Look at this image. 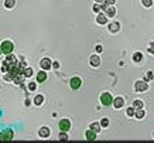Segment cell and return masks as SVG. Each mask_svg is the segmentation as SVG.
<instances>
[{"label": "cell", "instance_id": "6da1fadb", "mask_svg": "<svg viewBox=\"0 0 154 143\" xmlns=\"http://www.w3.org/2000/svg\"><path fill=\"white\" fill-rule=\"evenodd\" d=\"M0 50H1V53H3V54L9 55V54L13 53V50H14V45H13V43H11V41L6 40V41H3V43H1V45H0Z\"/></svg>", "mask_w": 154, "mask_h": 143}, {"label": "cell", "instance_id": "7a4b0ae2", "mask_svg": "<svg viewBox=\"0 0 154 143\" xmlns=\"http://www.w3.org/2000/svg\"><path fill=\"white\" fill-rule=\"evenodd\" d=\"M13 136H14L13 129H4V130H1V133H0V140L9 142V140L13 139Z\"/></svg>", "mask_w": 154, "mask_h": 143}, {"label": "cell", "instance_id": "3957f363", "mask_svg": "<svg viewBox=\"0 0 154 143\" xmlns=\"http://www.w3.org/2000/svg\"><path fill=\"white\" fill-rule=\"evenodd\" d=\"M101 102L105 106H109L110 104H113V98H112V95L109 92H105V94L101 95Z\"/></svg>", "mask_w": 154, "mask_h": 143}, {"label": "cell", "instance_id": "277c9868", "mask_svg": "<svg viewBox=\"0 0 154 143\" xmlns=\"http://www.w3.org/2000/svg\"><path fill=\"white\" fill-rule=\"evenodd\" d=\"M134 89L137 92H144L149 89V84H146V81H137L134 84Z\"/></svg>", "mask_w": 154, "mask_h": 143}, {"label": "cell", "instance_id": "5b68a950", "mask_svg": "<svg viewBox=\"0 0 154 143\" xmlns=\"http://www.w3.org/2000/svg\"><path fill=\"white\" fill-rule=\"evenodd\" d=\"M59 129H61V132H68L71 129V122L68 119H61L59 121Z\"/></svg>", "mask_w": 154, "mask_h": 143}, {"label": "cell", "instance_id": "8992f818", "mask_svg": "<svg viewBox=\"0 0 154 143\" xmlns=\"http://www.w3.org/2000/svg\"><path fill=\"white\" fill-rule=\"evenodd\" d=\"M81 84H82V81H81V78H78V77H74V78L69 81V85H71L72 89H78V88H81Z\"/></svg>", "mask_w": 154, "mask_h": 143}, {"label": "cell", "instance_id": "52a82bcc", "mask_svg": "<svg viewBox=\"0 0 154 143\" xmlns=\"http://www.w3.org/2000/svg\"><path fill=\"white\" fill-rule=\"evenodd\" d=\"M51 135V130H50V127H47V126H43V127H40V130H38V136L40 138H48Z\"/></svg>", "mask_w": 154, "mask_h": 143}, {"label": "cell", "instance_id": "ba28073f", "mask_svg": "<svg viewBox=\"0 0 154 143\" xmlns=\"http://www.w3.org/2000/svg\"><path fill=\"white\" fill-rule=\"evenodd\" d=\"M4 62L7 64V67L10 68V67H13V65H16V57L14 55H11V54H9L7 57H6V60H4Z\"/></svg>", "mask_w": 154, "mask_h": 143}, {"label": "cell", "instance_id": "9c48e42d", "mask_svg": "<svg viewBox=\"0 0 154 143\" xmlns=\"http://www.w3.org/2000/svg\"><path fill=\"white\" fill-rule=\"evenodd\" d=\"M40 65H41V68L43 70H50L51 68V60L50 58H43L41 61H40Z\"/></svg>", "mask_w": 154, "mask_h": 143}, {"label": "cell", "instance_id": "30bf717a", "mask_svg": "<svg viewBox=\"0 0 154 143\" xmlns=\"http://www.w3.org/2000/svg\"><path fill=\"white\" fill-rule=\"evenodd\" d=\"M89 61H91V65H92V67H99V65H101V58H99L98 55H92Z\"/></svg>", "mask_w": 154, "mask_h": 143}, {"label": "cell", "instance_id": "8fae6325", "mask_svg": "<svg viewBox=\"0 0 154 143\" xmlns=\"http://www.w3.org/2000/svg\"><path fill=\"white\" fill-rule=\"evenodd\" d=\"M119 30H120L119 23H110V24H109V31H110V33H118Z\"/></svg>", "mask_w": 154, "mask_h": 143}, {"label": "cell", "instance_id": "7c38bea8", "mask_svg": "<svg viewBox=\"0 0 154 143\" xmlns=\"http://www.w3.org/2000/svg\"><path fill=\"white\" fill-rule=\"evenodd\" d=\"M105 14H106L107 17H113V16L116 14V9H115L113 6H109V7L105 10Z\"/></svg>", "mask_w": 154, "mask_h": 143}, {"label": "cell", "instance_id": "4fadbf2b", "mask_svg": "<svg viewBox=\"0 0 154 143\" xmlns=\"http://www.w3.org/2000/svg\"><path fill=\"white\" fill-rule=\"evenodd\" d=\"M96 21H98V24H106V21H107V16H106V14H103V13H99V14H98V17H96Z\"/></svg>", "mask_w": 154, "mask_h": 143}, {"label": "cell", "instance_id": "5bb4252c", "mask_svg": "<svg viewBox=\"0 0 154 143\" xmlns=\"http://www.w3.org/2000/svg\"><path fill=\"white\" fill-rule=\"evenodd\" d=\"M85 138L88 139V140H95V139H96V132H95V130H92V129H91V130H88V132L85 133Z\"/></svg>", "mask_w": 154, "mask_h": 143}, {"label": "cell", "instance_id": "9a60e30c", "mask_svg": "<svg viewBox=\"0 0 154 143\" xmlns=\"http://www.w3.org/2000/svg\"><path fill=\"white\" fill-rule=\"evenodd\" d=\"M45 79H47V72H45V70L37 74V81H38V82H44Z\"/></svg>", "mask_w": 154, "mask_h": 143}, {"label": "cell", "instance_id": "2e32d148", "mask_svg": "<svg viewBox=\"0 0 154 143\" xmlns=\"http://www.w3.org/2000/svg\"><path fill=\"white\" fill-rule=\"evenodd\" d=\"M113 105L116 109H120V108L124 105V101H123V98H116L115 101H113Z\"/></svg>", "mask_w": 154, "mask_h": 143}, {"label": "cell", "instance_id": "e0dca14e", "mask_svg": "<svg viewBox=\"0 0 154 143\" xmlns=\"http://www.w3.org/2000/svg\"><path fill=\"white\" fill-rule=\"evenodd\" d=\"M43 102H44V96H43V95H35V98H34L35 106H40Z\"/></svg>", "mask_w": 154, "mask_h": 143}, {"label": "cell", "instance_id": "ac0fdd59", "mask_svg": "<svg viewBox=\"0 0 154 143\" xmlns=\"http://www.w3.org/2000/svg\"><path fill=\"white\" fill-rule=\"evenodd\" d=\"M14 4H16V0H6L4 1V7L6 9H13Z\"/></svg>", "mask_w": 154, "mask_h": 143}, {"label": "cell", "instance_id": "d6986e66", "mask_svg": "<svg viewBox=\"0 0 154 143\" xmlns=\"http://www.w3.org/2000/svg\"><path fill=\"white\" fill-rule=\"evenodd\" d=\"M134 116H136L137 119H143V118H144V110H143V108L137 109L136 113H134Z\"/></svg>", "mask_w": 154, "mask_h": 143}, {"label": "cell", "instance_id": "ffe728a7", "mask_svg": "<svg viewBox=\"0 0 154 143\" xmlns=\"http://www.w3.org/2000/svg\"><path fill=\"white\" fill-rule=\"evenodd\" d=\"M143 60V54L141 53H134V55H133V61L134 62H140Z\"/></svg>", "mask_w": 154, "mask_h": 143}, {"label": "cell", "instance_id": "44dd1931", "mask_svg": "<svg viewBox=\"0 0 154 143\" xmlns=\"http://www.w3.org/2000/svg\"><path fill=\"white\" fill-rule=\"evenodd\" d=\"M23 75H24V78H30V77L33 75V70H31V68H26L24 72H23Z\"/></svg>", "mask_w": 154, "mask_h": 143}, {"label": "cell", "instance_id": "7402d4cb", "mask_svg": "<svg viewBox=\"0 0 154 143\" xmlns=\"http://www.w3.org/2000/svg\"><path fill=\"white\" fill-rule=\"evenodd\" d=\"M133 106L136 108V109H140V108H143V102H141L140 99H136V101L133 102Z\"/></svg>", "mask_w": 154, "mask_h": 143}, {"label": "cell", "instance_id": "603a6c76", "mask_svg": "<svg viewBox=\"0 0 154 143\" xmlns=\"http://www.w3.org/2000/svg\"><path fill=\"white\" fill-rule=\"evenodd\" d=\"M101 126L102 125H99V123H92V125H91V129H92V130H95V132L98 133V132L101 130Z\"/></svg>", "mask_w": 154, "mask_h": 143}, {"label": "cell", "instance_id": "cb8c5ba5", "mask_svg": "<svg viewBox=\"0 0 154 143\" xmlns=\"http://www.w3.org/2000/svg\"><path fill=\"white\" fill-rule=\"evenodd\" d=\"M144 7H151L153 6V0H141Z\"/></svg>", "mask_w": 154, "mask_h": 143}, {"label": "cell", "instance_id": "d4e9b609", "mask_svg": "<svg viewBox=\"0 0 154 143\" xmlns=\"http://www.w3.org/2000/svg\"><path fill=\"white\" fill-rule=\"evenodd\" d=\"M154 78V75H153V72L151 71H149L147 74H146V81H150V79H153Z\"/></svg>", "mask_w": 154, "mask_h": 143}, {"label": "cell", "instance_id": "484cf974", "mask_svg": "<svg viewBox=\"0 0 154 143\" xmlns=\"http://www.w3.org/2000/svg\"><path fill=\"white\" fill-rule=\"evenodd\" d=\"M35 88H37L35 82H30V84H28V89L30 91H35Z\"/></svg>", "mask_w": 154, "mask_h": 143}, {"label": "cell", "instance_id": "4316f807", "mask_svg": "<svg viewBox=\"0 0 154 143\" xmlns=\"http://www.w3.org/2000/svg\"><path fill=\"white\" fill-rule=\"evenodd\" d=\"M134 113H136V112H134V108H129V109H127V115H129V116H133Z\"/></svg>", "mask_w": 154, "mask_h": 143}, {"label": "cell", "instance_id": "83f0119b", "mask_svg": "<svg viewBox=\"0 0 154 143\" xmlns=\"http://www.w3.org/2000/svg\"><path fill=\"white\" fill-rule=\"evenodd\" d=\"M59 139H61V140H67V139H68V136H67V133H65V132H62V133H59Z\"/></svg>", "mask_w": 154, "mask_h": 143}, {"label": "cell", "instance_id": "f1b7e54d", "mask_svg": "<svg viewBox=\"0 0 154 143\" xmlns=\"http://www.w3.org/2000/svg\"><path fill=\"white\" fill-rule=\"evenodd\" d=\"M101 125H102L103 127H106V126L109 125V121H107L106 118H103V119H102V122H101Z\"/></svg>", "mask_w": 154, "mask_h": 143}, {"label": "cell", "instance_id": "f546056e", "mask_svg": "<svg viewBox=\"0 0 154 143\" xmlns=\"http://www.w3.org/2000/svg\"><path fill=\"white\" fill-rule=\"evenodd\" d=\"M99 10H101V6H99V4H95V6H93V12H96V13H98Z\"/></svg>", "mask_w": 154, "mask_h": 143}, {"label": "cell", "instance_id": "4dcf8cb0", "mask_svg": "<svg viewBox=\"0 0 154 143\" xmlns=\"http://www.w3.org/2000/svg\"><path fill=\"white\" fill-rule=\"evenodd\" d=\"M115 1H116V0H105V3H106V4H109V6L115 4Z\"/></svg>", "mask_w": 154, "mask_h": 143}, {"label": "cell", "instance_id": "1f68e13d", "mask_svg": "<svg viewBox=\"0 0 154 143\" xmlns=\"http://www.w3.org/2000/svg\"><path fill=\"white\" fill-rule=\"evenodd\" d=\"M149 53L150 54H154V43L150 45V48H149Z\"/></svg>", "mask_w": 154, "mask_h": 143}, {"label": "cell", "instance_id": "d6a6232c", "mask_svg": "<svg viewBox=\"0 0 154 143\" xmlns=\"http://www.w3.org/2000/svg\"><path fill=\"white\" fill-rule=\"evenodd\" d=\"M96 51H98V53H102V51H103L102 45H98V47H96Z\"/></svg>", "mask_w": 154, "mask_h": 143}, {"label": "cell", "instance_id": "836d02e7", "mask_svg": "<svg viewBox=\"0 0 154 143\" xmlns=\"http://www.w3.org/2000/svg\"><path fill=\"white\" fill-rule=\"evenodd\" d=\"M52 67H54V68H59V64H58V62H54Z\"/></svg>", "mask_w": 154, "mask_h": 143}, {"label": "cell", "instance_id": "e575fe53", "mask_svg": "<svg viewBox=\"0 0 154 143\" xmlns=\"http://www.w3.org/2000/svg\"><path fill=\"white\" fill-rule=\"evenodd\" d=\"M96 3H103V0H95Z\"/></svg>", "mask_w": 154, "mask_h": 143}, {"label": "cell", "instance_id": "d590c367", "mask_svg": "<svg viewBox=\"0 0 154 143\" xmlns=\"http://www.w3.org/2000/svg\"><path fill=\"white\" fill-rule=\"evenodd\" d=\"M1 54H3V53H1V50H0V55H1Z\"/></svg>", "mask_w": 154, "mask_h": 143}]
</instances>
